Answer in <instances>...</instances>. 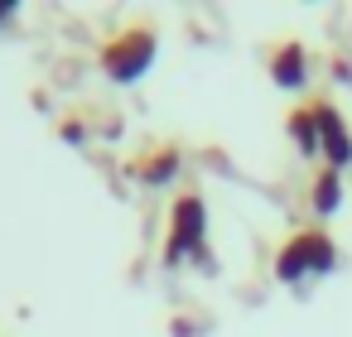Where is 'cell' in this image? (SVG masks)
<instances>
[{
  "mask_svg": "<svg viewBox=\"0 0 352 337\" xmlns=\"http://www.w3.org/2000/svg\"><path fill=\"white\" fill-rule=\"evenodd\" d=\"M155 54H160V30L150 20H131V25H121L102 44V73L111 82H121V87L126 82H140L145 68L155 63Z\"/></svg>",
  "mask_w": 352,
  "mask_h": 337,
  "instance_id": "cell-1",
  "label": "cell"
},
{
  "mask_svg": "<svg viewBox=\"0 0 352 337\" xmlns=\"http://www.w3.org/2000/svg\"><path fill=\"white\" fill-rule=\"evenodd\" d=\"M338 265V246L323 226H299L280 251H275V279L294 284L304 275H328Z\"/></svg>",
  "mask_w": 352,
  "mask_h": 337,
  "instance_id": "cell-2",
  "label": "cell"
},
{
  "mask_svg": "<svg viewBox=\"0 0 352 337\" xmlns=\"http://www.w3.org/2000/svg\"><path fill=\"white\" fill-rule=\"evenodd\" d=\"M203 231H208V207H203V193H198V188H188V193H179V198H174L164 265H179L184 255H203Z\"/></svg>",
  "mask_w": 352,
  "mask_h": 337,
  "instance_id": "cell-3",
  "label": "cell"
},
{
  "mask_svg": "<svg viewBox=\"0 0 352 337\" xmlns=\"http://www.w3.org/2000/svg\"><path fill=\"white\" fill-rule=\"evenodd\" d=\"M314 102V116H318V140H323V159L328 169H352V135H347V121L338 116V106L328 97H309Z\"/></svg>",
  "mask_w": 352,
  "mask_h": 337,
  "instance_id": "cell-4",
  "label": "cell"
},
{
  "mask_svg": "<svg viewBox=\"0 0 352 337\" xmlns=\"http://www.w3.org/2000/svg\"><path fill=\"white\" fill-rule=\"evenodd\" d=\"M265 68H270V82L285 87V92H299V87L309 82V54H304L299 39H280V44L270 49Z\"/></svg>",
  "mask_w": 352,
  "mask_h": 337,
  "instance_id": "cell-5",
  "label": "cell"
},
{
  "mask_svg": "<svg viewBox=\"0 0 352 337\" xmlns=\"http://www.w3.org/2000/svg\"><path fill=\"white\" fill-rule=\"evenodd\" d=\"M179 169H184V150H179L174 140H160V145L140 150V154H135V164H131V174H135L140 183H150V188L169 183Z\"/></svg>",
  "mask_w": 352,
  "mask_h": 337,
  "instance_id": "cell-6",
  "label": "cell"
},
{
  "mask_svg": "<svg viewBox=\"0 0 352 337\" xmlns=\"http://www.w3.org/2000/svg\"><path fill=\"white\" fill-rule=\"evenodd\" d=\"M285 126H289V140H294V150L304 154V159H318L323 154V140H318V116H314V102H299L289 116H285Z\"/></svg>",
  "mask_w": 352,
  "mask_h": 337,
  "instance_id": "cell-7",
  "label": "cell"
},
{
  "mask_svg": "<svg viewBox=\"0 0 352 337\" xmlns=\"http://www.w3.org/2000/svg\"><path fill=\"white\" fill-rule=\"evenodd\" d=\"M338 202H342V174L328 169V164L314 169V178H309V207H314L318 217H333Z\"/></svg>",
  "mask_w": 352,
  "mask_h": 337,
  "instance_id": "cell-8",
  "label": "cell"
},
{
  "mask_svg": "<svg viewBox=\"0 0 352 337\" xmlns=\"http://www.w3.org/2000/svg\"><path fill=\"white\" fill-rule=\"evenodd\" d=\"M10 15H15V0H0V25H6Z\"/></svg>",
  "mask_w": 352,
  "mask_h": 337,
  "instance_id": "cell-9",
  "label": "cell"
}]
</instances>
